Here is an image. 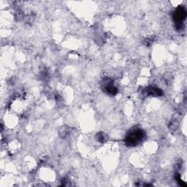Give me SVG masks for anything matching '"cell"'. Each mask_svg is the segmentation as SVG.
Here are the masks:
<instances>
[{"label": "cell", "instance_id": "obj_3", "mask_svg": "<svg viewBox=\"0 0 187 187\" xmlns=\"http://www.w3.org/2000/svg\"><path fill=\"white\" fill-rule=\"evenodd\" d=\"M186 17V10L184 7H178L173 14V19L177 24L180 25Z\"/></svg>", "mask_w": 187, "mask_h": 187}, {"label": "cell", "instance_id": "obj_7", "mask_svg": "<svg viewBox=\"0 0 187 187\" xmlns=\"http://www.w3.org/2000/svg\"><path fill=\"white\" fill-rule=\"evenodd\" d=\"M178 125L179 124H178V122L177 121L174 120L170 123V129L171 130H176V129H178Z\"/></svg>", "mask_w": 187, "mask_h": 187}, {"label": "cell", "instance_id": "obj_2", "mask_svg": "<svg viewBox=\"0 0 187 187\" xmlns=\"http://www.w3.org/2000/svg\"><path fill=\"white\" fill-rule=\"evenodd\" d=\"M103 88L108 94L109 95H115L117 94V88L114 86L113 82L110 78H106L103 81Z\"/></svg>", "mask_w": 187, "mask_h": 187}, {"label": "cell", "instance_id": "obj_1", "mask_svg": "<svg viewBox=\"0 0 187 187\" xmlns=\"http://www.w3.org/2000/svg\"><path fill=\"white\" fill-rule=\"evenodd\" d=\"M146 134L143 129L135 128L129 132L125 138V143L129 147H135L143 141L145 138Z\"/></svg>", "mask_w": 187, "mask_h": 187}, {"label": "cell", "instance_id": "obj_5", "mask_svg": "<svg viewBox=\"0 0 187 187\" xmlns=\"http://www.w3.org/2000/svg\"><path fill=\"white\" fill-rule=\"evenodd\" d=\"M59 134L61 137H63V138L65 137L66 136H67L68 134H69V128L66 126H63L60 129H59Z\"/></svg>", "mask_w": 187, "mask_h": 187}, {"label": "cell", "instance_id": "obj_6", "mask_svg": "<svg viewBox=\"0 0 187 187\" xmlns=\"http://www.w3.org/2000/svg\"><path fill=\"white\" fill-rule=\"evenodd\" d=\"M96 138H97V141L100 142V143H104V142H105L106 140H108V137H107V135H106V134L103 133V132L97 133Z\"/></svg>", "mask_w": 187, "mask_h": 187}, {"label": "cell", "instance_id": "obj_4", "mask_svg": "<svg viewBox=\"0 0 187 187\" xmlns=\"http://www.w3.org/2000/svg\"><path fill=\"white\" fill-rule=\"evenodd\" d=\"M146 93L148 95H152V96H161L162 95V91L156 87H148L146 88Z\"/></svg>", "mask_w": 187, "mask_h": 187}]
</instances>
